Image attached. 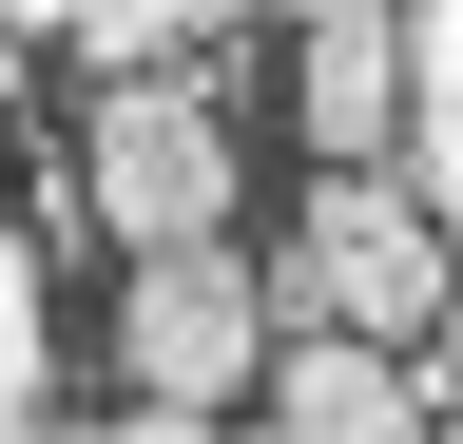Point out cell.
<instances>
[{
	"label": "cell",
	"mask_w": 463,
	"mask_h": 444,
	"mask_svg": "<svg viewBox=\"0 0 463 444\" xmlns=\"http://www.w3.org/2000/svg\"><path fill=\"white\" fill-rule=\"evenodd\" d=\"M463 309V251L425 232V194L405 175H309L289 194V251H270V328H328V348H425Z\"/></svg>",
	"instance_id": "cell-1"
},
{
	"label": "cell",
	"mask_w": 463,
	"mask_h": 444,
	"mask_svg": "<svg viewBox=\"0 0 463 444\" xmlns=\"http://www.w3.org/2000/svg\"><path fill=\"white\" fill-rule=\"evenodd\" d=\"M232 78H136V97H97V136H78V194H97V232L116 270H155V251H232Z\"/></svg>",
	"instance_id": "cell-2"
},
{
	"label": "cell",
	"mask_w": 463,
	"mask_h": 444,
	"mask_svg": "<svg viewBox=\"0 0 463 444\" xmlns=\"http://www.w3.org/2000/svg\"><path fill=\"white\" fill-rule=\"evenodd\" d=\"M270 270L251 251H155V270H116V406H174V425H213L232 386H270Z\"/></svg>",
	"instance_id": "cell-3"
},
{
	"label": "cell",
	"mask_w": 463,
	"mask_h": 444,
	"mask_svg": "<svg viewBox=\"0 0 463 444\" xmlns=\"http://www.w3.org/2000/svg\"><path fill=\"white\" fill-rule=\"evenodd\" d=\"M289 97H309V155H328V175H386V155H405V20H386V0H328V20L289 39Z\"/></svg>",
	"instance_id": "cell-4"
},
{
	"label": "cell",
	"mask_w": 463,
	"mask_h": 444,
	"mask_svg": "<svg viewBox=\"0 0 463 444\" xmlns=\"http://www.w3.org/2000/svg\"><path fill=\"white\" fill-rule=\"evenodd\" d=\"M270 444H444V406H425L386 348H328V328H289V348H270Z\"/></svg>",
	"instance_id": "cell-5"
},
{
	"label": "cell",
	"mask_w": 463,
	"mask_h": 444,
	"mask_svg": "<svg viewBox=\"0 0 463 444\" xmlns=\"http://www.w3.org/2000/svg\"><path fill=\"white\" fill-rule=\"evenodd\" d=\"M405 194H425V232L463 251V0H425L405 20V155H386Z\"/></svg>",
	"instance_id": "cell-6"
},
{
	"label": "cell",
	"mask_w": 463,
	"mask_h": 444,
	"mask_svg": "<svg viewBox=\"0 0 463 444\" xmlns=\"http://www.w3.org/2000/svg\"><path fill=\"white\" fill-rule=\"evenodd\" d=\"M39 386H58V309H39V232L0 213V444L39 425Z\"/></svg>",
	"instance_id": "cell-7"
},
{
	"label": "cell",
	"mask_w": 463,
	"mask_h": 444,
	"mask_svg": "<svg viewBox=\"0 0 463 444\" xmlns=\"http://www.w3.org/2000/svg\"><path fill=\"white\" fill-rule=\"evenodd\" d=\"M97 444H232V425H174V406H116Z\"/></svg>",
	"instance_id": "cell-8"
},
{
	"label": "cell",
	"mask_w": 463,
	"mask_h": 444,
	"mask_svg": "<svg viewBox=\"0 0 463 444\" xmlns=\"http://www.w3.org/2000/svg\"><path fill=\"white\" fill-rule=\"evenodd\" d=\"M444 406H463V309H444Z\"/></svg>",
	"instance_id": "cell-9"
},
{
	"label": "cell",
	"mask_w": 463,
	"mask_h": 444,
	"mask_svg": "<svg viewBox=\"0 0 463 444\" xmlns=\"http://www.w3.org/2000/svg\"><path fill=\"white\" fill-rule=\"evenodd\" d=\"M20 444H78V425H58V406H39V425H20Z\"/></svg>",
	"instance_id": "cell-10"
},
{
	"label": "cell",
	"mask_w": 463,
	"mask_h": 444,
	"mask_svg": "<svg viewBox=\"0 0 463 444\" xmlns=\"http://www.w3.org/2000/svg\"><path fill=\"white\" fill-rule=\"evenodd\" d=\"M0 97H20V39H0Z\"/></svg>",
	"instance_id": "cell-11"
},
{
	"label": "cell",
	"mask_w": 463,
	"mask_h": 444,
	"mask_svg": "<svg viewBox=\"0 0 463 444\" xmlns=\"http://www.w3.org/2000/svg\"><path fill=\"white\" fill-rule=\"evenodd\" d=\"M444 444H463V406H444Z\"/></svg>",
	"instance_id": "cell-12"
},
{
	"label": "cell",
	"mask_w": 463,
	"mask_h": 444,
	"mask_svg": "<svg viewBox=\"0 0 463 444\" xmlns=\"http://www.w3.org/2000/svg\"><path fill=\"white\" fill-rule=\"evenodd\" d=\"M251 444H270V425H251Z\"/></svg>",
	"instance_id": "cell-13"
}]
</instances>
